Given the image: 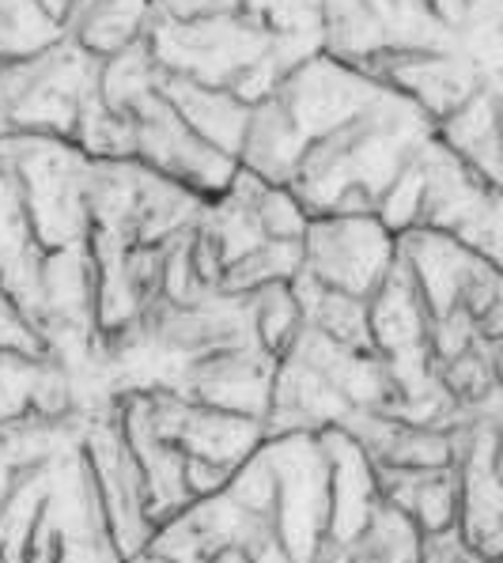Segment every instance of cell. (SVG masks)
I'll use <instances>...</instances> for the list:
<instances>
[{
  "instance_id": "obj_34",
  "label": "cell",
  "mask_w": 503,
  "mask_h": 563,
  "mask_svg": "<svg viewBox=\"0 0 503 563\" xmlns=\"http://www.w3.org/2000/svg\"><path fill=\"white\" fill-rule=\"evenodd\" d=\"M42 4H46L50 12L57 15V20H65V23H68V12H73V4H76V0H42Z\"/></svg>"
},
{
  "instance_id": "obj_17",
  "label": "cell",
  "mask_w": 503,
  "mask_h": 563,
  "mask_svg": "<svg viewBox=\"0 0 503 563\" xmlns=\"http://www.w3.org/2000/svg\"><path fill=\"white\" fill-rule=\"evenodd\" d=\"M345 431L379 470H436L455 465L458 428H424L390 412H356Z\"/></svg>"
},
{
  "instance_id": "obj_5",
  "label": "cell",
  "mask_w": 503,
  "mask_h": 563,
  "mask_svg": "<svg viewBox=\"0 0 503 563\" xmlns=\"http://www.w3.org/2000/svg\"><path fill=\"white\" fill-rule=\"evenodd\" d=\"M144 42L160 68L205 84V88L231 91L250 107L269 99L299 60L322 54L310 42L281 38L242 12L175 20L152 8Z\"/></svg>"
},
{
  "instance_id": "obj_32",
  "label": "cell",
  "mask_w": 503,
  "mask_h": 563,
  "mask_svg": "<svg viewBox=\"0 0 503 563\" xmlns=\"http://www.w3.org/2000/svg\"><path fill=\"white\" fill-rule=\"evenodd\" d=\"M431 4L439 8V12L447 15L450 23H455L458 31H462V23H466V15H470V0H431Z\"/></svg>"
},
{
  "instance_id": "obj_7",
  "label": "cell",
  "mask_w": 503,
  "mask_h": 563,
  "mask_svg": "<svg viewBox=\"0 0 503 563\" xmlns=\"http://www.w3.org/2000/svg\"><path fill=\"white\" fill-rule=\"evenodd\" d=\"M102 60L65 34L46 54L0 65V141L23 133L73 141L84 107L102 84Z\"/></svg>"
},
{
  "instance_id": "obj_16",
  "label": "cell",
  "mask_w": 503,
  "mask_h": 563,
  "mask_svg": "<svg viewBox=\"0 0 503 563\" xmlns=\"http://www.w3.org/2000/svg\"><path fill=\"white\" fill-rule=\"evenodd\" d=\"M363 73L390 84L394 91L409 95L431 121L455 114L462 102H470L484 88L481 65L462 46L428 49V54H390L363 65Z\"/></svg>"
},
{
  "instance_id": "obj_14",
  "label": "cell",
  "mask_w": 503,
  "mask_h": 563,
  "mask_svg": "<svg viewBox=\"0 0 503 563\" xmlns=\"http://www.w3.org/2000/svg\"><path fill=\"white\" fill-rule=\"evenodd\" d=\"M383 91H386L383 80H375V76H368L363 68H356L349 60L322 49V54L299 60V65L276 84L273 99L281 102L284 114L296 125L299 141L310 148V144L322 141L326 133L341 129L345 121L363 114Z\"/></svg>"
},
{
  "instance_id": "obj_33",
  "label": "cell",
  "mask_w": 503,
  "mask_h": 563,
  "mask_svg": "<svg viewBox=\"0 0 503 563\" xmlns=\"http://www.w3.org/2000/svg\"><path fill=\"white\" fill-rule=\"evenodd\" d=\"M129 563H175V560H163V556H155V552H141V556H133ZM212 563H250L242 552H220Z\"/></svg>"
},
{
  "instance_id": "obj_31",
  "label": "cell",
  "mask_w": 503,
  "mask_h": 563,
  "mask_svg": "<svg viewBox=\"0 0 503 563\" xmlns=\"http://www.w3.org/2000/svg\"><path fill=\"white\" fill-rule=\"evenodd\" d=\"M481 336L484 341H503V276H500V288H496V296H492V302H489V310L481 314Z\"/></svg>"
},
{
  "instance_id": "obj_3",
  "label": "cell",
  "mask_w": 503,
  "mask_h": 563,
  "mask_svg": "<svg viewBox=\"0 0 503 563\" xmlns=\"http://www.w3.org/2000/svg\"><path fill=\"white\" fill-rule=\"evenodd\" d=\"M114 409L141 465L155 530L220 492L265 443V420L258 416L223 412L167 389L118 394Z\"/></svg>"
},
{
  "instance_id": "obj_21",
  "label": "cell",
  "mask_w": 503,
  "mask_h": 563,
  "mask_svg": "<svg viewBox=\"0 0 503 563\" xmlns=\"http://www.w3.org/2000/svg\"><path fill=\"white\" fill-rule=\"evenodd\" d=\"M155 0H76L68 12V34L95 57H114L144 38Z\"/></svg>"
},
{
  "instance_id": "obj_8",
  "label": "cell",
  "mask_w": 503,
  "mask_h": 563,
  "mask_svg": "<svg viewBox=\"0 0 503 563\" xmlns=\"http://www.w3.org/2000/svg\"><path fill=\"white\" fill-rule=\"evenodd\" d=\"M0 152L8 155L23 186V201L34 239L46 254L76 250L91 242V155L61 136H4Z\"/></svg>"
},
{
  "instance_id": "obj_13",
  "label": "cell",
  "mask_w": 503,
  "mask_h": 563,
  "mask_svg": "<svg viewBox=\"0 0 503 563\" xmlns=\"http://www.w3.org/2000/svg\"><path fill=\"white\" fill-rule=\"evenodd\" d=\"M397 257L409 265L431 322L458 307H466L481 322L503 276V268L484 262L462 239L436 228H413L397 235Z\"/></svg>"
},
{
  "instance_id": "obj_19",
  "label": "cell",
  "mask_w": 503,
  "mask_h": 563,
  "mask_svg": "<svg viewBox=\"0 0 503 563\" xmlns=\"http://www.w3.org/2000/svg\"><path fill=\"white\" fill-rule=\"evenodd\" d=\"M436 136L477 178L503 189V95L484 84L470 102L436 121Z\"/></svg>"
},
{
  "instance_id": "obj_9",
  "label": "cell",
  "mask_w": 503,
  "mask_h": 563,
  "mask_svg": "<svg viewBox=\"0 0 503 563\" xmlns=\"http://www.w3.org/2000/svg\"><path fill=\"white\" fill-rule=\"evenodd\" d=\"M458 46L462 31L431 0H322V49L356 68L390 54Z\"/></svg>"
},
{
  "instance_id": "obj_28",
  "label": "cell",
  "mask_w": 503,
  "mask_h": 563,
  "mask_svg": "<svg viewBox=\"0 0 503 563\" xmlns=\"http://www.w3.org/2000/svg\"><path fill=\"white\" fill-rule=\"evenodd\" d=\"M258 216H262V228L269 239H303L310 223L299 197L288 186H273V181H265L262 194H258Z\"/></svg>"
},
{
  "instance_id": "obj_10",
  "label": "cell",
  "mask_w": 503,
  "mask_h": 563,
  "mask_svg": "<svg viewBox=\"0 0 503 563\" xmlns=\"http://www.w3.org/2000/svg\"><path fill=\"white\" fill-rule=\"evenodd\" d=\"M121 114L133 121L136 159L149 163L160 175L182 181V186L197 189L201 197L223 194V189L231 186V178L239 175V159L212 148V144L171 107V99L155 88V84L149 91L136 95L133 102H125Z\"/></svg>"
},
{
  "instance_id": "obj_6",
  "label": "cell",
  "mask_w": 503,
  "mask_h": 563,
  "mask_svg": "<svg viewBox=\"0 0 503 563\" xmlns=\"http://www.w3.org/2000/svg\"><path fill=\"white\" fill-rule=\"evenodd\" d=\"M91 257L110 268L133 246H163L205 212L208 197L141 159H91Z\"/></svg>"
},
{
  "instance_id": "obj_20",
  "label": "cell",
  "mask_w": 503,
  "mask_h": 563,
  "mask_svg": "<svg viewBox=\"0 0 503 563\" xmlns=\"http://www.w3.org/2000/svg\"><path fill=\"white\" fill-rule=\"evenodd\" d=\"M383 499L409 515L420 533H444L462 518V476L458 465H436V470H379Z\"/></svg>"
},
{
  "instance_id": "obj_11",
  "label": "cell",
  "mask_w": 503,
  "mask_h": 563,
  "mask_svg": "<svg viewBox=\"0 0 503 563\" xmlns=\"http://www.w3.org/2000/svg\"><path fill=\"white\" fill-rule=\"evenodd\" d=\"M397 262V235L375 212L315 216L303 235V268L333 291L371 299Z\"/></svg>"
},
{
  "instance_id": "obj_30",
  "label": "cell",
  "mask_w": 503,
  "mask_h": 563,
  "mask_svg": "<svg viewBox=\"0 0 503 563\" xmlns=\"http://www.w3.org/2000/svg\"><path fill=\"white\" fill-rule=\"evenodd\" d=\"M424 563H503V556H484L462 537L458 526L444 533H424Z\"/></svg>"
},
{
  "instance_id": "obj_25",
  "label": "cell",
  "mask_w": 503,
  "mask_h": 563,
  "mask_svg": "<svg viewBox=\"0 0 503 563\" xmlns=\"http://www.w3.org/2000/svg\"><path fill=\"white\" fill-rule=\"evenodd\" d=\"M73 144L80 152H88L91 159H136L133 121L102 99V84L88 99V107H84Z\"/></svg>"
},
{
  "instance_id": "obj_18",
  "label": "cell",
  "mask_w": 503,
  "mask_h": 563,
  "mask_svg": "<svg viewBox=\"0 0 503 563\" xmlns=\"http://www.w3.org/2000/svg\"><path fill=\"white\" fill-rule=\"evenodd\" d=\"M155 88L167 95L171 107H175L212 148L239 159L242 141H247V129H250V110H254L250 102H242L239 95H231V91L205 88V84H197V80L175 76V73H167V68H155Z\"/></svg>"
},
{
  "instance_id": "obj_29",
  "label": "cell",
  "mask_w": 503,
  "mask_h": 563,
  "mask_svg": "<svg viewBox=\"0 0 503 563\" xmlns=\"http://www.w3.org/2000/svg\"><path fill=\"white\" fill-rule=\"evenodd\" d=\"M0 352H20V356H46V344L34 333V325L23 318L12 296L0 288Z\"/></svg>"
},
{
  "instance_id": "obj_23",
  "label": "cell",
  "mask_w": 503,
  "mask_h": 563,
  "mask_svg": "<svg viewBox=\"0 0 503 563\" xmlns=\"http://www.w3.org/2000/svg\"><path fill=\"white\" fill-rule=\"evenodd\" d=\"M65 34V20H57L42 0H0V65L46 54Z\"/></svg>"
},
{
  "instance_id": "obj_15",
  "label": "cell",
  "mask_w": 503,
  "mask_h": 563,
  "mask_svg": "<svg viewBox=\"0 0 503 563\" xmlns=\"http://www.w3.org/2000/svg\"><path fill=\"white\" fill-rule=\"evenodd\" d=\"M84 416H88V454L95 465V481H99L102 492V504H107L110 515V530H114L121 556L133 560L149 549L155 537L141 465H136L133 446H129L125 431H121L114 401L99 405V409Z\"/></svg>"
},
{
  "instance_id": "obj_2",
  "label": "cell",
  "mask_w": 503,
  "mask_h": 563,
  "mask_svg": "<svg viewBox=\"0 0 503 563\" xmlns=\"http://www.w3.org/2000/svg\"><path fill=\"white\" fill-rule=\"evenodd\" d=\"M0 563H129L88 454V416L0 420Z\"/></svg>"
},
{
  "instance_id": "obj_26",
  "label": "cell",
  "mask_w": 503,
  "mask_h": 563,
  "mask_svg": "<svg viewBox=\"0 0 503 563\" xmlns=\"http://www.w3.org/2000/svg\"><path fill=\"white\" fill-rule=\"evenodd\" d=\"M299 325H303V310L288 284H269L265 291H258V336H262V344L276 360L296 341Z\"/></svg>"
},
{
  "instance_id": "obj_1",
  "label": "cell",
  "mask_w": 503,
  "mask_h": 563,
  "mask_svg": "<svg viewBox=\"0 0 503 563\" xmlns=\"http://www.w3.org/2000/svg\"><path fill=\"white\" fill-rule=\"evenodd\" d=\"M333 522V462L322 431L265 435L220 492L155 530L144 552L175 563H212L242 552L250 563H318Z\"/></svg>"
},
{
  "instance_id": "obj_35",
  "label": "cell",
  "mask_w": 503,
  "mask_h": 563,
  "mask_svg": "<svg viewBox=\"0 0 503 563\" xmlns=\"http://www.w3.org/2000/svg\"><path fill=\"white\" fill-rule=\"evenodd\" d=\"M492 371H496V383L503 389V341H492Z\"/></svg>"
},
{
  "instance_id": "obj_12",
  "label": "cell",
  "mask_w": 503,
  "mask_h": 563,
  "mask_svg": "<svg viewBox=\"0 0 503 563\" xmlns=\"http://www.w3.org/2000/svg\"><path fill=\"white\" fill-rule=\"evenodd\" d=\"M455 465L462 476L458 530L477 552L503 556V389L462 409Z\"/></svg>"
},
{
  "instance_id": "obj_4",
  "label": "cell",
  "mask_w": 503,
  "mask_h": 563,
  "mask_svg": "<svg viewBox=\"0 0 503 563\" xmlns=\"http://www.w3.org/2000/svg\"><path fill=\"white\" fill-rule=\"evenodd\" d=\"M431 136H436V121L409 95L386 84V91L363 114L310 144L288 189L299 197L310 220L379 212L390 186L428 148Z\"/></svg>"
},
{
  "instance_id": "obj_24",
  "label": "cell",
  "mask_w": 503,
  "mask_h": 563,
  "mask_svg": "<svg viewBox=\"0 0 503 563\" xmlns=\"http://www.w3.org/2000/svg\"><path fill=\"white\" fill-rule=\"evenodd\" d=\"M303 268V239H269L265 246L239 257L220 276V291L231 296H258L269 284H288Z\"/></svg>"
},
{
  "instance_id": "obj_27",
  "label": "cell",
  "mask_w": 503,
  "mask_h": 563,
  "mask_svg": "<svg viewBox=\"0 0 503 563\" xmlns=\"http://www.w3.org/2000/svg\"><path fill=\"white\" fill-rule=\"evenodd\" d=\"M420 205H424V159L416 155L402 178L390 186V194L379 205V220L386 223L394 235H405L420 223Z\"/></svg>"
},
{
  "instance_id": "obj_22",
  "label": "cell",
  "mask_w": 503,
  "mask_h": 563,
  "mask_svg": "<svg viewBox=\"0 0 503 563\" xmlns=\"http://www.w3.org/2000/svg\"><path fill=\"white\" fill-rule=\"evenodd\" d=\"M318 563H424V533L409 515L383 499V507L352 541L322 552Z\"/></svg>"
}]
</instances>
